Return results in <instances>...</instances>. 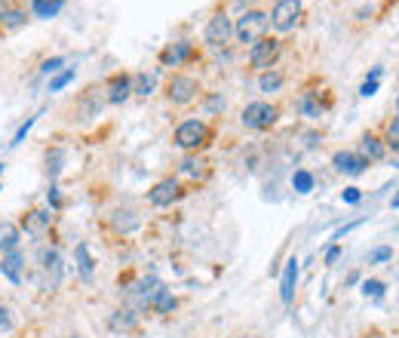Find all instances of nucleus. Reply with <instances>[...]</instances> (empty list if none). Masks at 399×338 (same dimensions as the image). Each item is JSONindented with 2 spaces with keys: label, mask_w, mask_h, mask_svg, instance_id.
Masks as SVG:
<instances>
[{
  "label": "nucleus",
  "mask_w": 399,
  "mask_h": 338,
  "mask_svg": "<svg viewBox=\"0 0 399 338\" xmlns=\"http://www.w3.org/2000/svg\"><path fill=\"white\" fill-rule=\"evenodd\" d=\"M230 40H234V22L227 19L225 13H215L206 22V31H203V43L209 49H227Z\"/></svg>",
  "instance_id": "423d86ee"
},
{
  "label": "nucleus",
  "mask_w": 399,
  "mask_h": 338,
  "mask_svg": "<svg viewBox=\"0 0 399 338\" xmlns=\"http://www.w3.org/2000/svg\"><path fill=\"white\" fill-rule=\"evenodd\" d=\"M74 259H77L80 277H83V280H93L95 262H93V255H90V246H86V243H77V246H74Z\"/></svg>",
  "instance_id": "b1692460"
},
{
  "label": "nucleus",
  "mask_w": 399,
  "mask_h": 338,
  "mask_svg": "<svg viewBox=\"0 0 399 338\" xmlns=\"http://www.w3.org/2000/svg\"><path fill=\"white\" fill-rule=\"evenodd\" d=\"M359 154L369 160V163H378V160L387 157V145L381 141L378 136H371V132H366V136L359 139Z\"/></svg>",
  "instance_id": "412c9836"
},
{
  "label": "nucleus",
  "mask_w": 399,
  "mask_h": 338,
  "mask_svg": "<svg viewBox=\"0 0 399 338\" xmlns=\"http://www.w3.org/2000/svg\"><path fill=\"white\" fill-rule=\"evenodd\" d=\"M326 108H329V105H323L319 102V93H301V99H298V111L304 114L307 120H319L326 114Z\"/></svg>",
  "instance_id": "4be33fe9"
},
{
  "label": "nucleus",
  "mask_w": 399,
  "mask_h": 338,
  "mask_svg": "<svg viewBox=\"0 0 399 338\" xmlns=\"http://www.w3.org/2000/svg\"><path fill=\"white\" fill-rule=\"evenodd\" d=\"M61 65H65V59H61V56H52V59L43 62V68H40V71H43V74H56Z\"/></svg>",
  "instance_id": "72a5a7b5"
},
{
  "label": "nucleus",
  "mask_w": 399,
  "mask_h": 338,
  "mask_svg": "<svg viewBox=\"0 0 399 338\" xmlns=\"http://www.w3.org/2000/svg\"><path fill=\"white\" fill-rule=\"evenodd\" d=\"M359 197H362L359 188H347V191H344V200H347V203H359Z\"/></svg>",
  "instance_id": "58836bf2"
},
{
  "label": "nucleus",
  "mask_w": 399,
  "mask_h": 338,
  "mask_svg": "<svg viewBox=\"0 0 399 338\" xmlns=\"http://www.w3.org/2000/svg\"><path fill=\"white\" fill-rule=\"evenodd\" d=\"M0 191H4V188H0Z\"/></svg>",
  "instance_id": "a18cd8bd"
},
{
  "label": "nucleus",
  "mask_w": 399,
  "mask_h": 338,
  "mask_svg": "<svg viewBox=\"0 0 399 338\" xmlns=\"http://www.w3.org/2000/svg\"><path fill=\"white\" fill-rule=\"evenodd\" d=\"M61 163H65V151H49V154H47V173H49V179H56V175L61 173Z\"/></svg>",
  "instance_id": "7c9ffc66"
},
{
  "label": "nucleus",
  "mask_w": 399,
  "mask_h": 338,
  "mask_svg": "<svg viewBox=\"0 0 399 338\" xmlns=\"http://www.w3.org/2000/svg\"><path fill=\"white\" fill-rule=\"evenodd\" d=\"M52 225H56V212H52V209H28V212L22 216V221H19V228H22L28 237H34V240L49 237Z\"/></svg>",
  "instance_id": "1a4fd4ad"
},
{
  "label": "nucleus",
  "mask_w": 399,
  "mask_h": 338,
  "mask_svg": "<svg viewBox=\"0 0 399 338\" xmlns=\"http://www.w3.org/2000/svg\"><path fill=\"white\" fill-rule=\"evenodd\" d=\"M47 200H49L52 212H56V209H61V197H59V188H49V191H47Z\"/></svg>",
  "instance_id": "e433bc0d"
},
{
  "label": "nucleus",
  "mask_w": 399,
  "mask_h": 338,
  "mask_svg": "<svg viewBox=\"0 0 399 338\" xmlns=\"http://www.w3.org/2000/svg\"><path fill=\"white\" fill-rule=\"evenodd\" d=\"M108 326L114 329V332H136L138 329V314L132 308H117L108 317Z\"/></svg>",
  "instance_id": "6ab92c4d"
},
{
  "label": "nucleus",
  "mask_w": 399,
  "mask_h": 338,
  "mask_svg": "<svg viewBox=\"0 0 399 338\" xmlns=\"http://www.w3.org/2000/svg\"><path fill=\"white\" fill-rule=\"evenodd\" d=\"M381 292H384V283H381V280H366V283H362V296L378 298Z\"/></svg>",
  "instance_id": "473e14b6"
},
{
  "label": "nucleus",
  "mask_w": 399,
  "mask_h": 338,
  "mask_svg": "<svg viewBox=\"0 0 399 338\" xmlns=\"http://www.w3.org/2000/svg\"><path fill=\"white\" fill-rule=\"evenodd\" d=\"M292 185H295L298 194H310V191H314V175H310L307 169H298V173L292 175Z\"/></svg>",
  "instance_id": "c85d7f7f"
},
{
  "label": "nucleus",
  "mask_w": 399,
  "mask_h": 338,
  "mask_svg": "<svg viewBox=\"0 0 399 338\" xmlns=\"http://www.w3.org/2000/svg\"><path fill=\"white\" fill-rule=\"evenodd\" d=\"M175 179H188L191 185H203L209 179V160L203 154H188L179 163V175Z\"/></svg>",
  "instance_id": "9b49d317"
},
{
  "label": "nucleus",
  "mask_w": 399,
  "mask_h": 338,
  "mask_svg": "<svg viewBox=\"0 0 399 338\" xmlns=\"http://www.w3.org/2000/svg\"><path fill=\"white\" fill-rule=\"evenodd\" d=\"M25 22H28V13H25L19 4L0 6V31H19Z\"/></svg>",
  "instance_id": "dca6fc26"
},
{
  "label": "nucleus",
  "mask_w": 399,
  "mask_h": 338,
  "mask_svg": "<svg viewBox=\"0 0 399 338\" xmlns=\"http://www.w3.org/2000/svg\"><path fill=\"white\" fill-rule=\"evenodd\" d=\"M74 80V68H68V71H61V74H56L49 80V93H59V90H65V86Z\"/></svg>",
  "instance_id": "2f4dec72"
},
{
  "label": "nucleus",
  "mask_w": 399,
  "mask_h": 338,
  "mask_svg": "<svg viewBox=\"0 0 399 338\" xmlns=\"http://www.w3.org/2000/svg\"><path fill=\"white\" fill-rule=\"evenodd\" d=\"M282 83H286V77H282V71H277V68L261 71V77H258V90L261 93H280Z\"/></svg>",
  "instance_id": "393cba45"
},
{
  "label": "nucleus",
  "mask_w": 399,
  "mask_h": 338,
  "mask_svg": "<svg viewBox=\"0 0 399 338\" xmlns=\"http://www.w3.org/2000/svg\"><path fill=\"white\" fill-rule=\"evenodd\" d=\"M197 59V47H193L191 40H179V43H169L163 52H160V62H163L166 68H179L184 62H193Z\"/></svg>",
  "instance_id": "ddd939ff"
},
{
  "label": "nucleus",
  "mask_w": 399,
  "mask_h": 338,
  "mask_svg": "<svg viewBox=\"0 0 399 338\" xmlns=\"http://www.w3.org/2000/svg\"><path fill=\"white\" fill-rule=\"evenodd\" d=\"M282 56V40L280 37H261L255 47H249V65L258 68V71H268L277 65V59Z\"/></svg>",
  "instance_id": "0eeeda50"
},
{
  "label": "nucleus",
  "mask_w": 399,
  "mask_h": 338,
  "mask_svg": "<svg viewBox=\"0 0 399 338\" xmlns=\"http://www.w3.org/2000/svg\"><path fill=\"white\" fill-rule=\"evenodd\" d=\"M246 129H255V132H264L270 127H277L280 120V105H270V102H252L246 105L243 114H239Z\"/></svg>",
  "instance_id": "7ed1b4c3"
},
{
  "label": "nucleus",
  "mask_w": 399,
  "mask_h": 338,
  "mask_svg": "<svg viewBox=\"0 0 399 338\" xmlns=\"http://www.w3.org/2000/svg\"><path fill=\"white\" fill-rule=\"evenodd\" d=\"M378 93V80H366V83L359 86V95L362 99H369V95H375Z\"/></svg>",
  "instance_id": "c9c22d12"
},
{
  "label": "nucleus",
  "mask_w": 399,
  "mask_h": 338,
  "mask_svg": "<svg viewBox=\"0 0 399 338\" xmlns=\"http://www.w3.org/2000/svg\"><path fill=\"white\" fill-rule=\"evenodd\" d=\"M0 274H4L10 283H16V286H22L25 277H28V268H25V255L16 249V252H6L0 255Z\"/></svg>",
  "instance_id": "4468645a"
},
{
  "label": "nucleus",
  "mask_w": 399,
  "mask_h": 338,
  "mask_svg": "<svg viewBox=\"0 0 399 338\" xmlns=\"http://www.w3.org/2000/svg\"><path fill=\"white\" fill-rule=\"evenodd\" d=\"M184 197V185L181 179H160L154 188L148 191V200H150V206H172V203H179Z\"/></svg>",
  "instance_id": "9d476101"
},
{
  "label": "nucleus",
  "mask_w": 399,
  "mask_h": 338,
  "mask_svg": "<svg viewBox=\"0 0 399 338\" xmlns=\"http://www.w3.org/2000/svg\"><path fill=\"white\" fill-rule=\"evenodd\" d=\"M396 117H399V102H396Z\"/></svg>",
  "instance_id": "79ce46f5"
},
{
  "label": "nucleus",
  "mask_w": 399,
  "mask_h": 338,
  "mask_svg": "<svg viewBox=\"0 0 399 338\" xmlns=\"http://www.w3.org/2000/svg\"><path fill=\"white\" fill-rule=\"evenodd\" d=\"M37 277H40V289L56 292L61 283V255L56 249L40 246L37 249Z\"/></svg>",
  "instance_id": "20e7f679"
},
{
  "label": "nucleus",
  "mask_w": 399,
  "mask_h": 338,
  "mask_svg": "<svg viewBox=\"0 0 399 338\" xmlns=\"http://www.w3.org/2000/svg\"><path fill=\"white\" fill-rule=\"evenodd\" d=\"M111 225H114V231H117V234H132V231L141 225V218H138L132 209H117V212L111 216Z\"/></svg>",
  "instance_id": "5701e85b"
},
{
  "label": "nucleus",
  "mask_w": 399,
  "mask_h": 338,
  "mask_svg": "<svg viewBox=\"0 0 399 338\" xmlns=\"http://www.w3.org/2000/svg\"><path fill=\"white\" fill-rule=\"evenodd\" d=\"M105 102L111 105H123L132 95V74H126V71H117V74H111V80L105 83Z\"/></svg>",
  "instance_id": "f8f14e48"
},
{
  "label": "nucleus",
  "mask_w": 399,
  "mask_h": 338,
  "mask_svg": "<svg viewBox=\"0 0 399 338\" xmlns=\"http://www.w3.org/2000/svg\"><path fill=\"white\" fill-rule=\"evenodd\" d=\"M390 259V249L384 246V249H378V252L375 255H371V262H387Z\"/></svg>",
  "instance_id": "a19ab883"
},
{
  "label": "nucleus",
  "mask_w": 399,
  "mask_h": 338,
  "mask_svg": "<svg viewBox=\"0 0 399 338\" xmlns=\"http://www.w3.org/2000/svg\"><path fill=\"white\" fill-rule=\"evenodd\" d=\"M22 246V228L16 221H0V255L16 252Z\"/></svg>",
  "instance_id": "f3484780"
},
{
  "label": "nucleus",
  "mask_w": 399,
  "mask_h": 338,
  "mask_svg": "<svg viewBox=\"0 0 399 338\" xmlns=\"http://www.w3.org/2000/svg\"><path fill=\"white\" fill-rule=\"evenodd\" d=\"M175 145L181 151H188V154H200L203 148L212 145V139H215V129L209 127L206 120L200 117H191V120H181L179 127H175Z\"/></svg>",
  "instance_id": "f257e3e1"
},
{
  "label": "nucleus",
  "mask_w": 399,
  "mask_h": 338,
  "mask_svg": "<svg viewBox=\"0 0 399 338\" xmlns=\"http://www.w3.org/2000/svg\"><path fill=\"white\" fill-rule=\"evenodd\" d=\"M31 127H34V117H31V120H28V123H25V127H22V129H19V132H16V139H13V145H19V141H22V139H25V136H28V129H31Z\"/></svg>",
  "instance_id": "4c0bfd02"
},
{
  "label": "nucleus",
  "mask_w": 399,
  "mask_h": 338,
  "mask_svg": "<svg viewBox=\"0 0 399 338\" xmlns=\"http://www.w3.org/2000/svg\"><path fill=\"white\" fill-rule=\"evenodd\" d=\"M197 95H200L197 77L175 71V74L166 80V99H169L172 105H179V108H184V105H191V102H197Z\"/></svg>",
  "instance_id": "39448f33"
},
{
  "label": "nucleus",
  "mask_w": 399,
  "mask_h": 338,
  "mask_svg": "<svg viewBox=\"0 0 399 338\" xmlns=\"http://www.w3.org/2000/svg\"><path fill=\"white\" fill-rule=\"evenodd\" d=\"M384 145L399 154V117L387 123V129H384Z\"/></svg>",
  "instance_id": "c756f323"
},
{
  "label": "nucleus",
  "mask_w": 399,
  "mask_h": 338,
  "mask_svg": "<svg viewBox=\"0 0 399 338\" xmlns=\"http://www.w3.org/2000/svg\"><path fill=\"white\" fill-rule=\"evenodd\" d=\"M13 329V314L10 308H0V332H10Z\"/></svg>",
  "instance_id": "f704fd0d"
},
{
  "label": "nucleus",
  "mask_w": 399,
  "mask_h": 338,
  "mask_svg": "<svg viewBox=\"0 0 399 338\" xmlns=\"http://www.w3.org/2000/svg\"><path fill=\"white\" fill-rule=\"evenodd\" d=\"M338 255H341V246H332L329 252H326V264H332L335 259H338Z\"/></svg>",
  "instance_id": "ea45409f"
},
{
  "label": "nucleus",
  "mask_w": 399,
  "mask_h": 338,
  "mask_svg": "<svg viewBox=\"0 0 399 338\" xmlns=\"http://www.w3.org/2000/svg\"><path fill=\"white\" fill-rule=\"evenodd\" d=\"M268 31H270V16L264 10H246L234 22V40L243 43V47H255L261 37H268Z\"/></svg>",
  "instance_id": "f03ea898"
},
{
  "label": "nucleus",
  "mask_w": 399,
  "mask_h": 338,
  "mask_svg": "<svg viewBox=\"0 0 399 338\" xmlns=\"http://www.w3.org/2000/svg\"><path fill=\"white\" fill-rule=\"evenodd\" d=\"M0 173H4V163H0Z\"/></svg>",
  "instance_id": "c03bdc74"
},
{
  "label": "nucleus",
  "mask_w": 399,
  "mask_h": 338,
  "mask_svg": "<svg viewBox=\"0 0 399 338\" xmlns=\"http://www.w3.org/2000/svg\"><path fill=\"white\" fill-rule=\"evenodd\" d=\"M295 283H298V259H289L286 262V271H282V280H280V298H282V305H292V298H295Z\"/></svg>",
  "instance_id": "aec40b11"
},
{
  "label": "nucleus",
  "mask_w": 399,
  "mask_h": 338,
  "mask_svg": "<svg viewBox=\"0 0 399 338\" xmlns=\"http://www.w3.org/2000/svg\"><path fill=\"white\" fill-rule=\"evenodd\" d=\"M175 305H179V301H175V296H172V289H160L157 296H154V301H150V310H154V314H172L175 310Z\"/></svg>",
  "instance_id": "a878e982"
},
{
  "label": "nucleus",
  "mask_w": 399,
  "mask_h": 338,
  "mask_svg": "<svg viewBox=\"0 0 399 338\" xmlns=\"http://www.w3.org/2000/svg\"><path fill=\"white\" fill-rule=\"evenodd\" d=\"M132 93L141 95V99H148V95L154 93V77L150 74H136L132 77Z\"/></svg>",
  "instance_id": "cd10ccee"
},
{
  "label": "nucleus",
  "mask_w": 399,
  "mask_h": 338,
  "mask_svg": "<svg viewBox=\"0 0 399 338\" xmlns=\"http://www.w3.org/2000/svg\"><path fill=\"white\" fill-rule=\"evenodd\" d=\"M71 338H83V335H71Z\"/></svg>",
  "instance_id": "37998d69"
},
{
  "label": "nucleus",
  "mask_w": 399,
  "mask_h": 338,
  "mask_svg": "<svg viewBox=\"0 0 399 338\" xmlns=\"http://www.w3.org/2000/svg\"><path fill=\"white\" fill-rule=\"evenodd\" d=\"M332 166L338 169V173H347V175H362L369 169V160L359 154V151H338V154L332 157Z\"/></svg>",
  "instance_id": "2eb2a0df"
},
{
  "label": "nucleus",
  "mask_w": 399,
  "mask_h": 338,
  "mask_svg": "<svg viewBox=\"0 0 399 338\" xmlns=\"http://www.w3.org/2000/svg\"><path fill=\"white\" fill-rule=\"evenodd\" d=\"M68 0H34V16H40V19H52V16L61 13V6H65Z\"/></svg>",
  "instance_id": "bb28decb"
},
{
  "label": "nucleus",
  "mask_w": 399,
  "mask_h": 338,
  "mask_svg": "<svg viewBox=\"0 0 399 338\" xmlns=\"http://www.w3.org/2000/svg\"><path fill=\"white\" fill-rule=\"evenodd\" d=\"M301 16H304V6H301V0H277L270 10V25L277 31H292L295 25L301 22Z\"/></svg>",
  "instance_id": "6e6552de"
},
{
  "label": "nucleus",
  "mask_w": 399,
  "mask_h": 338,
  "mask_svg": "<svg viewBox=\"0 0 399 338\" xmlns=\"http://www.w3.org/2000/svg\"><path fill=\"white\" fill-rule=\"evenodd\" d=\"M102 105H105V95H99L95 90H86L83 95H80V102H77V117H80V120H93V117H99Z\"/></svg>",
  "instance_id": "a211bd4d"
}]
</instances>
